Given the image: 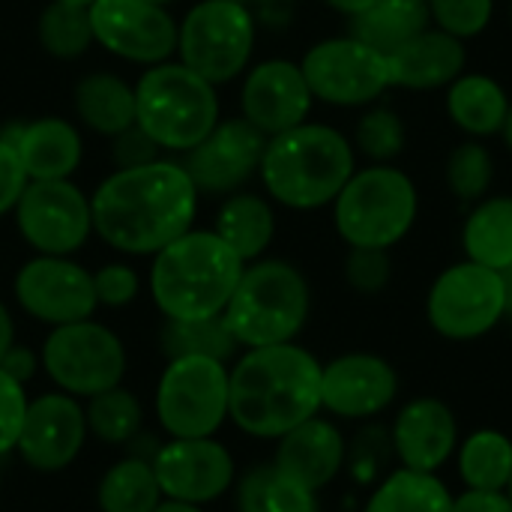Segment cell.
<instances>
[{"label": "cell", "mask_w": 512, "mask_h": 512, "mask_svg": "<svg viewBox=\"0 0 512 512\" xmlns=\"http://www.w3.org/2000/svg\"><path fill=\"white\" fill-rule=\"evenodd\" d=\"M198 195L180 162L153 159L117 168L90 198L93 231L123 255H156L192 231Z\"/></svg>", "instance_id": "cell-1"}, {"label": "cell", "mask_w": 512, "mask_h": 512, "mask_svg": "<svg viewBox=\"0 0 512 512\" xmlns=\"http://www.w3.org/2000/svg\"><path fill=\"white\" fill-rule=\"evenodd\" d=\"M321 363L300 345L246 348L228 369V417L252 438L279 441L321 411Z\"/></svg>", "instance_id": "cell-2"}, {"label": "cell", "mask_w": 512, "mask_h": 512, "mask_svg": "<svg viewBox=\"0 0 512 512\" xmlns=\"http://www.w3.org/2000/svg\"><path fill=\"white\" fill-rule=\"evenodd\" d=\"M243 261L219 240L216 231H186L153 255L150 294L168 321H195L222 315L240 276Z\"/></svg>", "instance_id": "cell-3"}, {"label": "cell", "mask_w": 512, "mask_h": 512, "mask_svg": "<svg viewBox=\"0 0 512 512\" xmlns=\"http://www.w3.org/2000/svg\"><path fill=\"white\" fill-rule=\"evenodd\" d=\"M258 171L273 201L291 210H318L336 201L357 168L342 132L324 123H300L267 138Z\"/></svg>", "instance_id": "cell-4"}, {"label": "cell", "mask_w": 512, "mask_h": 512, "mask_svg": "<svg viewBox=\"0 0 512 512\" xmlns=\"http://www.w3.org/2000/svg\"><path fill=\"white\" fill-rule=\"evenodd\" d=\"M219 123L216 84L186 63H156L135 84V126L168 153H189Z\"/></svg>", "instance_id": "cell-5"}, {"label": "cell", "mask_w": 512, "mask_h": 512, "mask_svg": "<svg viewBox=\"0 0 512 512\" xmlns=\"http://www.w3.org/2000/svg\"><path fill=\"white\" fill-rule=\"evenodd\" d=\"M309 303V285L294 264L255 261L243 267L222 318L243 348L285 345L306 327Z\"/></svg>", "instance_id": "cell-6"}, {"label": "cell", "mask_w": 512, "mask_h": 512, "mask_svg": "<svg viewBox=\"0 0 512 512\" xmlns=\"http://www.w3.org/2000/svg\"><path fill=\"white\" fill-rule=\"evenodd\" d=\"M417 219L414 180L390 165L354 171L333 201V222L339 237L354 249H390Z\"/></svg>", "instance_id": "cell-7"}, {"label": "cell", "mask_w": 512, "mask_h": 512, "mask_svg": "<svg viewBox=\"0 0 512 512\" xmlns=\"http://www.w3.org/2000/svg\"><path fill=\"white\" fill-rule=\"evenodd\" d=\"M255 48V18L249 6L231 0L195 3L177 24V54L210 84L234 81Z\"/></svg>", "instance_id": "cell-8"}, {"label": "cell", "mask_w": 512, "mask_h": 512, "mask_svg": "<svg viewBox=\"0 0 512 512\" xmlns=\"http://www.w3.org/2000/svg\"><path fill=\"white\" fill-rule=\"evenodd\" d=\"M156 417L171 438H213L228 420V366L213 357L168 360L156 384Z\"/></svg>", "instance_id": "cell-9"}, {"label": "cell", "mask_w": 512, "mask_h": 512, "mask_svg": "<svg viewBox=\"0 0 512 512\" xmlns=\"http://www.w3.org/2000/svg\"><path fill=\"white\" fill-rule=\"evenodd\" d=\"M48 378L69 396H96L120 387L126 372V348L114 330L93 318L51 327L42 345Z\"/></svg>", "instance_id": "cell-10"}, {"label": "cell", "mask_w": 512, "mask_h": 512, "mask_svg": "<svg viewBox=\"0 0 512 512\" xmlns=\"http://www.w3.org/2000/svg\"><path fill=\"white\" fill-rule=\"evenodd\" d=\"M426 315L432 330L444 339H480L507 318L504 276L474 261L453 264L432 282Z\"/></svg>", "instance_id": "cell-11"}, {"label": "cell", "mask_w": 512, "mask_h": 512, "mask_svg": "<svg viewBox=\"0 0 512 512\" xmlns=\"http://www.w3.org/2000/svg\"><path fill=\"white\" fill-rule=\"evenodd\" d=\"M315 99L339 108L369 105L390 87L387 57L357 36L324 39L300 63Z\"/></svg>", "instance_id": "cell-12"}, {"label": "cell", "mask_w": 512, "mask_h": 512, "mask_svg": "<svg viewBox=\"0 0 512 512\" xmlns=\"http://www.w3.org/2000/svg\"><path fill=\"white\" fill-rule=\"evenodd\" d=\"M12 213L21 237L39 255L69 258L93 234L90 198L72 180H30Z\"/></svg>", "instance_id": "cell-13"}, {"label": "cell", "mask_w": 512, "mask_h": 512, "mask_svg": "<svg viewBox=\"0 0 512 512\" xmlns=\"http://www.w3.org/2000/svg\"><path fill=\"white\" fill-rule=\"evenodd\" d=\"M93 42L108 54L156 66L177 51V21L153 0H93L87 6Z\"/></svg>", "instance_id": "cell-14"}, {"label": "cell", "mask_w": 512, "mask_h": 512, "mask_svg": "<svg viewBox=\"0 0 512 512\" xmlns=\"http://www.w3.org/2000/svg\"><path fill=\"white\" fill-rule=\"evenodd\" d=\"M18 306L51 327L75 324L93 318L99 300L93 288V273L63 255H36L15 273Z\"/></svg>", "instance_id": "cell-15"}, {"label": "cell", "mask_w": 512, "mask_h": 512, "mask_svg": "<svg viewBox=\"0 0 512 512\" xmlns=\"http://www.w3.org/2000/svg\"><path fill=\"white\" fill-rule=\"evenodd\" d=\"M153 471L168 501L210 504L234 486V459L216 438H171L153 456Z\"/></svg>", "instance_id": "cell-16"}, {"label": "cell", "mask_w": 512, "mask_h": 512, "mask_svg": "<svg viewBox=\"0 0 512 512\" xmlns=\"http://www.w3.org/2000/svg\"><path fill=\"white\" fill-rule=\"evenodd\" d=\"M267 147V135L246 117L219 120L213 132L183 153V171L198 192H234L258 168Z\"/></svg>", "instance_id": "cell-17"}, {"label": "cell", "mask_w": 512, "mask_h": 512, "mask_svg": "<svg viewBox=\"0 0 512 512\" xmlns=\"http://www.w3.org/2000/svg\"><path fill=\"white\" fill-rule=\"evenodd\" d=\"M87 438V417L75 396L45 393L27 402L24 426L15 450L39 474H57L69 468Z\"/></svg>", "instance_id": "cell-18"}, {"label": "cell", "mask_w": 512, "mask_h": 512, "mask_svg": "<svg viewBox=\"0 0 512 512\" xmlns=\"http://www.w3.org/2000/svg\"><path fill=\"white\" fill-rule=\"evenodd\" d=\"M399 396L396 369L378 354H345L321 369V408L345 417L366 420L387 411Z\"/></svg>", "instance_id": "cell-19"}, {"label": "cell", "mask_w": 512, "mask_h": 512, "mask_svg": "<svg viewBox=\"0 0 512 512\" xmlns=\"http://www.w3.org/2000/svg\"><path fill=\"white\" fill-rule=\"evenodd\" d=\"M312 90L300 63L291 60H264L252 72H246L240 90L243 117L258 126L267 138L288 132L306 123L312 111Z\"/></svg>", "instance_id": "cell-20"}, {"label": "cell", "mask_w": 512, "mask_h": 512, "mask_svg": "<svg viewBox=\"0 0 512 512\" xmlns=\"http://www.w3.org/2000/svg\"><path fill=\"white\" fill-rule=\"evenodd\" d=\"M393 453L408 471L438 474L459 447V423L450 405L435 396H420L402 405L393 423Z\"/></svg>", "instance_id": "cell-21"}, {"label": "cell", "mask_w": 512, "mask_h": 512, "mask_svg": "<svg viewBox=\"0 0 512 512\" xmlns=\"http://www.w3.org/2000/svg\"><path fill=\"white\" fill-rule=\"evenodd\" d=\"M345 459H348V444L342 432L330 420L312 417L279 438L273 465L285 477L318 492L339 477Z\"/></svg>", "instance_id": "cell-22"}, {"label": "cell", "mask_w": 512, "mask_h": 512, "mask_svg": "<svg viewBox=\"0 0 512 512\" xmlns=\"http://www.w3.org/2000/svg\"><path fill=\"white\" fill-rule=\"evenodd\" d=\"M0 138L18 153L27 180H69L81 165V135L63 117L12 123L0 132Z\"/></svg>", "instance_id": "cell-23"}, {"label": "cell", "mask_w": 512, "mask_h": 512, "mask_svg": "<svg viewBox=\"0 0 512 512\" xmlns=\"http://www.w3.org/2000/svg\"><path fill=\"white\" fill-rule=\"evenodd\" d=\"M390 87H411V90H435L453 84L468 63L465 42L450 36L447 30L426 27L396 51L384 54Z\"/></svg>", "instance_id": "cell-24"}, {"label": "cell", "mask_w": 512, "mask_h": 512, "mask_svg": "<svg viewBox=\"0 0 512 512\" xmlns=\"http://www.w3.org/2000/svg\"><path fill=\"white\" fill-rule=\"evenodd\" d=\"M78 120L105 135L114 138L135 126V87H129L114 72H90L75 84L72 93Z\"/></svg>", "instance_id": "cell-25"}, {"label": "cell", "mask_w": 512, "mask_h": 512, "mask_svg": "<svg viewBox=\"0 0 512 512\" xmlns=\"http://www.w3.org/2000/svg\"><path fill=\"white\" fill-rule=\"evenodd\" d=\"M213 231L243 264H249V261H258L273 243L276 216H273V207L261 195L237 192V195H228V201L219 207Z\"/></svg>", "instance_id": "cell-26"}, {"label": "cell", "mask_w": 512, "mask_h": 512, "mask_svg": "<svg viewBox=\"0 0 512 512\" xmlns=\"http://www.w3.org/2000/svg\"><path fill=\"white\" fill-rule=\"evenodd\" d=\"M447 111L450 120L474 135V138H486L504 129L507 114H510V99L504 93V87L489 78V75H477V72H462L447 93Z\"/></svg>", "instance_id": "cell-27"}, {"label": "cell", "mask_w": 512, "mask_h": 512, "mask_svg": "<svg viewBox=\"0 0 512 512\" xmlns=\"http://www.w3.org/2000/svg\"><path fill=\"white\" fill-rule=\"evenodd\" d=\"M432 24L429 0H375L354 18V33L381 54L396 51Z\"/></svg>", "instance_id": "cell-28"}, {"label": "cell", "mask_w": 512, "mask_h": 512, "mask_svg": "<svg viewBox=\"0 0 512 512\" xmlns=\"http://www.w3.org/2000/svg\"><path fill=\"white\" fill-rule=\"evenodd\" d=\"M462 243L468 261L504 273L512 264V198L483 201L465 222Z\"/></svg>", "instance_id": "cell-29"}, {"label": "cell", "mask_w": 512, "mask_h": 512, "mask_svg": "<svg viewBox=\"0 0 512 512\" xmlns=\"http://www.w3.org/2000/svg\"><path fill=\"white\" fill-rule=\"evenodd\" d=\"M459 477L471 492H507L512 441L498 429H480L459 444Z\"/></svg>", "instance_id": "cell-30"}, {"label": "cell", "mask_w": 512, "mask_h": 512, "mask_svg": "<svg viewBox=\"0 0 512 512\" xmlns=\"http://www.w3.org/2000/svg\"><path fill=\"white\" fill-rule=\"evenodd\" d=\"M102 512H153L162 504V489L150 459H120L105 471L96 489Z\"/></svg>", "instance_id": "cell-31"}, {"label": "cell", "mask_w": 512, "mask_h": 512, "mask_svg": "<svg viewBox=\"0 0 512 512\" xmlns=\"http://www.w3.org/2000/svg\"><path fill=\"white\" fill-rule=\"evenodd\" d=\"M240 512H318L312 489L285 477L276 465H255L237 483Z\"/></svg>", "instance_id": "cell-32"}, {"label": "cell", "mask_w": 512, "mask_h": 512, "mask_svg": "<svg viewBox=\"0 0 512 512\" xmlns=\"http://www.w3.org/2000/svg\"><path fill=\"white\" fill-rule=\"evenodd\" d=\"M453 495L438 474L399 468L369 498L363 512H450Z\"/></svg>", "instance_id": "cell-33"}, {"label": "cell", "mask_w": 512, "mask_h": 512, "mask_svg": "<svg viewBox=\"0 0 512 512\" xmlns=\"http://www.w3.org/2000/svg\"><path fill=\"white\" fill-rule=\"evenodd\" d=\"M159 342H162V354L168 360H177V357H213V360L228 363L234 357V351L240 348L222 315L195 318V321H168L165 318Z\"/></svg>", "instance_id": "cell-34"}, {"label": "cell", "mask_w": 512, "mask_h": 512, "mask_svg": "<svg viewBox=\"0 0 512 512\" xmlns=\"http://www.w3.org/2000/svg\"><path fill=\"white\" fill-rule=\"evenodd\" d=\"M39 45L60 60H75L93 45V27H90V12L87 6H72L51 0L36 24Z\"/></svg>", "instance_id": "cell-35"}, {"label": "cell", "mask_w": 512, "mask_h": 512, "mask_svg": "<svg viewBox=\"0 0 512 512\" xmlns=\"http://www.w3.org/2000/svg\"><path fill=\"white\" fill-rule=\"evenodd\" d=\"M84 417H87V432L96 435L102 444H129L141 432L144 411L129 390L111 387L105 393L90 396Z\"/></svg>", "instance_id": "cell-36"}, {"label": "cell", "mask_w": 512, "mask_h": 512, "mask_svg": "<svg viewBox=\"0 0 512 512\" xmlns=\"http://www.w3.org/2000/svg\"><path fill=\"white\" fill-rule=\"evenodd\" d=\"M495 180V159L486 144L465 141L450 153L447 162V183L462 201H477L489 192Z\"/></svg>", "instance_id": "cell-37"}, {"label": "cell", "mask_w": 512, "mask_h": 512, "mask_svg": "<svg viewBox=\"0 0 512 512\" xmlns=\"http://www.w3.org/2000/svg\"><path fill=\"white\" fill-rule=\"evenodd\" d=\"M357 147L378 165H387L405 150V123L390 108H372L357 123Z\"/></svg>", "instance_id": "cell-38"}, {"label": "cell", "mask_w": 512, "mask_h": 512, "mask_svg": "<svg viewBox=\"0 0 512 512\" xmlns=\"http://www.w3.org/2000/svg\"><path fill=\"white\" fill-rule=\"evenodd\" d=\"M432 21L456 39L483 33L492 21L495 0H429Z\"/></svg>", "instance_id": "cell-39"}, {"label": "cell", "mask_w": 512, "mask_h": 512, "mask_svg": "<svg viewBox=\"0 0 512 512\" xmlns=\"http://www.w3.org/2000/svg\"><path fill=\"white\" fill-rule=\"evenodd\" d=\"M390 276H393V261L387 249H363V246L351 249L345 261V279L354 291L381 294L390 285Z\"/></svg>", "instance_id": "cell-40"}, {"label": "cell", "mask_w": 512, "mask_h": 512, "mask_svg": "<svg viewBox=\"0 0 512 512\" xmlns=\"http://www.w3.org/2000/svg\"><path fill=\"white\" fill-rule=\"evenodd\" d=\"M27 396H24V384L12 381L3 369H0V456L12 453L24 426V414H27Z\"/></svg>", "instance_id": "cell-41"}, {"label": "cell", "mask_w": 512, "mask_h": 512, "mask_svg": "<svg viewBox=\"0 0 512 512\" xmlns=\"http://www.w3.org/2000/svg\"><path fill=\"white\" fill-rule=\"evenodd\" d=\"M93 288H96V300L99 306H129L138 291H141V279L129 264H105L93 273Z\"/></svg>", "instance_id": "cell-42"}, {"label": "cell", "mask_w": 512, "mask_h": 512, "mask_svg": "<svg viewBox=\"0 0 512 512\" xmlns=\"http://www.w3.org/2000/svg\"><path fill=\"white\" fill-rule=\"evenodd\" d=\"M27 183L30 180H27V174L21 168L18 153L12 150V144H6L0 138V216L15 210V204H18V198H21Z\"/></svg>", "instance_id": "cell-43"}, {"label": "cell", "mask_w": 512, "mask_h": 512, "mask_svg": "<svg viewBox=\"0 0 512 512\" xmlns=\"http://www.w3.org/2000/svg\"><path fill=\"white\" fill-rule=\"evenodd\" d=\"M111 156L117 162V168H135V165H147L156 159V144L138 129V126H129L126 132L114 135L111 138Z\"/></svg>", "instance_id": "cell-44"}, {"label": "cell", "mask_w": 512, "mask_h": 512, "mask_svg": "<svg viewBox=\"0 0 512 512\" xmlns=\"http://www.w3.org/2000/svg\"><path fill=\"white\" fill-rule=\"evenodd\" d=\"M450 512H512V501L507 492H465L453 498Z\"/></svg>", "instance_id": "cell-45"}, {"label": "cell", "mask_w": 512, "mask_h": 512, "mask_svg": "<svg viewBox=\"0 0 512 512\" xmlns=\"http://www.w3.org/2000/svg\"><path fill=\"white\" fill-rule=\"evenodd\" d=\"M36 354L30 351V348H21V345H12L6 354H3V360H0V369L12 378V381H18V384H27L30 378H33V372H36Z\"/></svg>", "instance_id": "cell-46"}, {"label": "cell", "mask_w": 512, "mask_h": 512, "mask_svg": "<svg viewBox=\"0 0 512 512\" xmlns=\"http://www.w3.org/2000/svg\"><path fill=\"white\" fill-rule=\"evenodd\" d=\"M12 345H15V324H12L9 309L0 303V360H3V354H6Z\"/></svg>", "instance_id": "cell-47"}, {"label": "cell", "mask_w": 512, "mask_h": 512, "mask_svg": "<svg viewBox=\"0 0 512 512\" xmlns=\"http://www.w3.org/2000/svg\"><path fill=\"white\" fill-rule=\"evenodd\" d=\"M330 9H336V12H342V15H348V18H357V15H363L375 0H324Z\"/></svg>", "instance_id": "cell-48"}, {"label": "cell", "mask_w": 512, "mask_h": 512, "mask_svg": "<svg viewBox=\"0 0 512 512\" xmlns=\"http://www.w3.org/2000/svg\"><path fill=\"white\" fill-rule=\"evenodd\" d=\"M153 512H204V510H201L198 504H186V501H168V498H165V501H162V504H159V507H156Z\"/></svg>", "instance_id": "cell-49"}, {"label": "cell", "mask_w": 512, "mask_h": 512, "mask_svg": "<svg viewBox=\"0 0 512 512\" xmlns=\"http://www.w3.org/2000/svg\"><path fill=\"white\" fill-rule=\"evenodd\" d=\"M501 276H504V294H507V318L512 321V264Z\"/></svg>", "instance_id": "cell-50"}, {"label": "cell", "mask_w": 512, "mask_h": 512, "mask_svg": "<svg viewBox=\"0 0 512 512\" xmlns=\"http://www.w3.org/2000/svg\"><path fill=\"white\" fill-rule=\"evenodd\" d=\"M501 132H504V141H507V147L512 150V105H510V114H507V123H504V129H501Z\"/></svg>", "instance_id": "cell-51"}, {"label": "cell", "mask_w": 512, "mask_h": 512, "mask_svg": "<svg viewBox=\"0 0 512 512\" xmlns=\"http://www.w3.org/2000/svg\"><path fill=\"white\" fill-rule=\"evenodd\" d=\"M60 3H72V6H90L93 0H60Z\"/></svg>", "instance_id": "cell-52"}, {"label": "cell", "mask_w": 512, "mask_h": 512, "mask_svg": "<svg viewBox=\"0 0 512 512\" xmlns=\"http://www.w3.org/2000/svg\"><path fill=\"white\" fill-rule=\"evenodd\" d=\"M507 498L512 501V477H510V483H507Z\"/></svg>", "instance_id": "cell-53"}, {"label": "cell", "mask_w": 512, "mask_h": 512, "mask_svg": "<svg viewBox=\"0 0 512 512\" xmlns=\"http://www.w3.org/2000/svg\"><path fill=\"white\" fill-rule=\"evenodd\" d=\"M231 3H243V6H246V3H249V0H231Z\"/></svg>", "instance_id": "cell-54"}, {"label": "cell", "mask_w": 512, "mask_h": 512, "mask_svg": "<svg viewBox=\"0 0 512 512\" xmlns=\"http://www.w3.org/2000/svg\"><path fill=\"white\" fill-rule=\"evenodd\" d=\"M153 3H162V6H165V3H171V0H153Z\"/></svg>", "instance_id": "cell-55"}, {"label": "cell", "mask_w": 512, "mask_h": 512, "mask_svg": "<svg viewBox=\"0 0 512 512\" xmlns=\"http://www.w3.org/2000/svg\"><path fill=\"white\" fill-rule=\"evenodd\" d=\"M510 15H512V9H510Z\"/></svg>", "instance_id": "cell-56"}]
</instances>
